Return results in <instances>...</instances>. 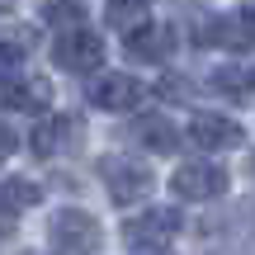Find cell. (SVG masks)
I'll return each mask as SVG.
<instances>
[{"label":"cell","mask_w":255,"mask_h":255,"mask_svg":"<svg viewBox=\"0 0 255 255\" xmlns=\"http://www.w3.org/2000/svg\"><path fill=\"white\" fill-rule=\"evenodd\" d=\"M47 237L57 241L66 255H95L100 251V222L85 208H57L47 222Z\"/></svg>","instance_id":"cell-1"},{"label":"cell","mask_w":255,"mask_h":255,"mask_svg":"<svg viewBox=\"0 0 255 255\" xmlns=\"http://www.w3.org/2000/svg\"><path fill=\"white\" fill-rule=\"evenodd\" d=\"M85 95H90V104L104 109V114H132L137 104L146 100V85L137 81V76H128V71H109V76H95Z\"/></svg>","instance_id":"cell-2"},{"label":"cell","mask_w":255,"mask_h":255,"mask_svg":"<svg viewBox=\"0 0 255 255\" xmlns=\"http://www.w3.org/2000/svg\"><path fill=\"white\" fill-rule=\"evenodd\" d=\"M104 184H109L114 203H142L156 189V175L128 156H104Z\"/></svg>","instance_id":"cell-3"},{"label":"cell","mask_w":255,"mask_h":255,"mask_svg":"<svg viewBox=\"0 0 255 255\" xmlns=\"http://www.w3.org/2000/svg\"><path fill=\"white\" fill-rule=\"evenodd\" d=\"M52 57H57V66H62V71H76V76H85V71H95V66L104 62V43H100V33H90V28L71 24L62 38H57Z\"/></svg>","instance_id":"cell-4"},{"label":"cell","mask_w":255,"mask_h":255,"mask_svg":"<svg viewBox=\"0 0 255 255\" xmlns=\"http://www.w3.org/2000/svg\"><path fill=\"white\" fill-rule=\"evenodd\" d=\"M180 227H184L180 208H165V203H161V208H146V213H137V218H128V222H123V241H132L137 251L165 246Z\"/></svg>","instance_id":"cell-5"},{"label":"cell","mask_w":255,"mask_h":255,"mask_svg":"<svg viewBox=\"0 0 255 255\" xmlns=\"http://www.w3.org/2000/svg\"><path fill=\"white\" fill-rule=\"evenodd\" d=\"M170 189L180 194V199H189V203L218 199V194H227V170H222V165H213V161H189V165H180V170H175Z\"/></svg>","instance_id":"cell-6"},{"label":"cell","mask_w":255,"mask_h":255,"mask_svg":"<svg viewBox=\"0 0 255 255\" xmlns=\"http://www.w3.org/2000/svg\"><path fill=\"white\" fill-rule=\"evenodd\" d=\"M199 43L213 47H255V9H237V14H213L199 24Z\"/></svg>","instance_id":"cell-7"},{"label":"cell","mask_w":255,"mask_h":255,"mask_svg":"<svg viewBox=\"0 0 255 255\" xmlns=\"http://www.w3.org/2000/svg\"><path fill=\"white\" fill-rule=\"evenodd\" d=\"M189 142L203 146V151H232V146H241V128L227 114H194L189 119Z\"/></svg>","instance_id":"cell-8"},{"label":"cell","mask_w":255,"mask_h":255,"mask_svg":"<svg viewBox=\"0 0 255 255\" xmlns=\"http://www.w3.org/2000/svg\"><path fill=\"white\" fill-rule=\"evenodd\" d=\"M170 52H175V33L165 24H142L128 33V57H137V62H165Z\"/></svg>","instance_id":"cell-9"},{"label":"cell","mask_w":255,"mask_h":255,"mask_svg":"<svg viewBox=\"0 0 255 255\" xmlns=\"http://www.w3.org/2000/svg\"><path fill=\"white\" fill-rule=\"evenodd\" d=\"M5 104L19 109V114H38V109L52 104V85H47V81H19V85L5 90Z\"/></svg>","instance_id":"cell-10"},{"label":"cell","mask_w":255,"mask_h":255,"mask_svg":"<svg viewBox=\"0 0 255 255\" xmlns=\"http://www.w3.org/2000/svg\"><path fill=\"white\" fill-rule=\"evenodd\" d=\"M104 19H109V28L114 33H132V28H142V24H151V5L146 0H114L109 9H104Z\"/></svg>","instance_id":"cell-11"},{"label":"cell","mask_w":255,"mask_h":255,"mask_svg":"<svg viewBox=\"0 0 255 255\" xmlns=\"http://www.w3.org/2000/svg\"><path fill=\"white\" fill-rule=\"evenodd\" d=\"M132 137L142 146H151V151H175V146H180V132H175L170 119H137Z\"/></svg>","instance_id":"cell-12"},{"label":"cell","mask_w":255,"mask_h":255,"mask_svg":"<svg viewBox=\"0 0 255 255\" xmlns=\"http://www.w3.org/2000/svg\"><path fill=\"white\" fill-rule=\"evenodd\" d=\"M43 199L38 194V184L33 180H0V213H24V208H33V203Z\"/></svg>","instance_id":"cell-13"},{"label":"cell","mask_w":255,"mask_h":255,"mask_svg":"<svg viewBox=\"0 0 255 255\" xmlns=\"http://www.w3.org/2000/svg\"><path fill=\"white\" fill-rule=\"evenodd\" d=\"M76 137V123L71 119H47L43 128H33V151L38 156H52L62 142H71Z\"/></svg>","instance_id":"cell-14"},{"label":"cell","mask_w":255,"mask_h":255,"mask_svg":"<svg viewBox=\"0 0 255 255\" xmlns=\"http://www.w3.org/2000/svg\"><path fill=\"white\" fill-rule=\"evenodd\" d=\"M213 85H218L222 95H246V90H251V71H237V66H222V71H213Z\"/></svg>","instance_id":"cell-15"},{"label":"cell","mask_w":255,"mask_h":255,"mask_svg":"<svg viewBox=\"0 0 255 255\" xmlns=\"http://www.w3.org/2000/svg\"><path fill=\"white\" fill-rule=\"evenodd\" d=\"M43 19H47V24L71 28V24H81V5H71V0H47V5H43Z\"/></svg>","instance_id":"cell-16"},{"label":"cell","mask_w":255,"mask_h":255,"mask_svg":"<svg viewBox=\"0 0 255 255\" xmlns=\"http://www.w3.org/2000/svg\"><path fill=\"white\" fill-rule=\"evenodd\" d=\"M19 66H24V52L14 43H0V81H14Z\"/></svg>","instance_id":"cell-17"},{"label":"cell","mask_w":255,"mask_h":255,"mask_svg":"<svg viewBox=\"0 0 255 255\" xmlns=\"http://www.w3.org/2000/svg\"><path fill=\"white\" fill-rule=\"evenodd\" d=\"M161 95H165V100H175V104H180V100H189V85H184L180 76H165V81H161Z\"/></svg>","instance_id":"cell-18"},{"label":"cell","mask_w":255,"mask_h":255,"mask_svg":"<svg viewBox=\"0 0 255 255\" xmlns=\"http://www.w3.org/2000/svg\"><path fill=\"white\" fill-rule=\"evenodd\" d=\"M14 132H9V128H0V161H9V156H14Z\"/></svg>","instance_id":"cell-19"},{"label":"cell","mask_w":255,"mask_h":255,"mask_svg":"<svg viewBox=\"0 0 255 255\" xmlns=\"http://www.w3.org/2000/svg\"><path fill=\"white\" fill-rule=\"evenodd\" d=\"M142 255H170V251H165V246H146Z\"/></svg>","instance_id":"cell-20"},{"label":"cell","mask_w":255,"mask_h":255,"mask_svg":"<svg viewBox=\"0 0 255 255\" xmlns=\"http://www.w3.org/2000/svg\"><path fill=\"white\" fill-rule=\"evenodd\" d=\"M251 90H255V71H251Z\"/></svg>","instance_id":"cell-21"},{"label":"cell","mask_w":255,"mask_h":255,"mask_svg":"<svg viewBox=\"0 0 255 255\" xmlns=\"http://www.w3.org/2000/svg\"><path fill=\"white\" fill-rule=\"evenodd\" d=\"M24 255H38V251H24Z\"/></svg>","instance_id":"cell-22"}]
</instances>
